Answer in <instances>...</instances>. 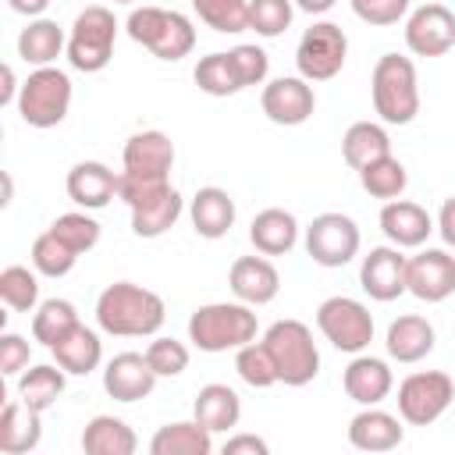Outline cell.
Wrapping results in <instances>:
<instances>
[{
  "label": "cell",
  "instance_id": "obj_23",
  "mask_svg": "<svg viewBox=\"0 0 455 455\" xmlns=\"http://www.w3.org/2000/svg\"><path fill=\"white\" fill-rule=\"evenodd\" d=\"M121 171H132V174H160V178H171V167H174V142L149 128V132H135L128 142H124V153H121Z\"/></svg>",
  "mask_w": 455,
  "mask_h": 455
},
{
  "label": "cell",
  "instance_id": "obj_9",
  "mask_svg": "<svg viewBox=\"0 0 455 455\" xmlns=\"http://www.w3.org/2000/svg\"><path fill=\"white\" fill-rule=\"evenodd\" d=\"M316 327L338 352H348V355L366 352L373 341V313L359 299H348V295L323 299L316 306Z\"/></svg>",
  "mask_w": 455,
  "mask_h": 455
},
{
  "label": "cell",
  "instance_id": "obj_20",
  "mask_svg": "<svg viewBox=\"0 0 455 455\" xmlns=\"http://www.w3.org/2000/svg\"><path fill=\"white\" fill-rule=\"evenodd\" d=\"M402 437H405L402 416H395L380 405H363L348 419V444L359 451H391L402 444Z\"/></svg>",
  "mask_w": 455,
  "mask_h": 455
},
{
  "label": "cell",
  "instance_id": "obj_4",
  "mask_svg": "<svg viewBox=\"0 0 455 455\" xmlns=\"http://www.w3.org/2000/svg\"><path fill=\"white\" fill-rule=\"evenodd\" d=\"M263 345L277 366V384L284 387H306L320 373V348L313 341V331L302 320H277L267 327Z\"/></svg>",
  "mask_w": 455,
  "mask_h": 455
},
{
  "label": "cell",
  "instance_id": "obj_11",
  "mask_svg": "<svg viewBox=\"0 0 455 455\" xmlns=\"http://www.w3.org/2000/svg\"><path fill=\"white\" fill-rule=\"evenodd\" d=\"M359 224L348 217V213H338V210H327V213H316L306 228V252L313 263L320 267H345L355 259L359 252Z\"/></svg>",
  "mask_w": 455,
  "mask_h": 455
},
{
  "label": "cell",
  "instance_id": "obj_52",
  "mask_svg": "<svg viewBox=\"0 0 455 455\" xmlns=\"http://www.w3.org/2000/svg\"><path fill=\"white\" fill-rule=\"evenodd\" d=\"M334 4H338V0H295V7L306 11V14H327Z\"/></svg>",
  "mask_w": 455,
  "mask_h": 455
},
{
  "label": "cell",
  "instance_id": "obj_34",
  "mask_svg": "<svg viewBox=\"0 0 455 455\" xmlns=\"http://www.w3.org/2000/svg\"><path fill=\"white\" fill-rule=\"evenodd\" d=\"M387 153H391V135H387V128L377 124V121H355V124H348L345 135H341V156H345V164H348L352 171H359V167H366L370 160L387 156Z\"/></svg>",
  "mask_w": 455,
  "mask_h": 455
},
{
  "label": "cell",
  "instance_id": "obj_10",
  "mask_svg": "<svg viewBox=\"0 0 455 455\" xmlns=\"http://www.w3.org/2000/svg\"><path fill=\"white\" fill-rule=\"evenodd\" d=\"M348 60V36L334 21H313L299 46H295V68L306 82H331Z\"/></svg>",
  "mask_w": 455,
  "mask_h": 455
},
{
  "label": "cell",
  "instance_id": "obj_45",
  "mask_svg": "<svg viewBox=\"0 0 455 455\" xmlns=\"http://www.w3.org/2000/svg\"><path fill=\"white\" fill-rule=\"evenodd\" d=\"M228 53H231V60H235V71H238V78H242V89L267 82L270 57H267L263 46H256V43H238V46H231Z\"/></svg>",
  "mask_w": 455,
  "mask_h": 455
},
{
  "label": "cell",
  "instance_id": "obj_36",
  "mask_svg": "<svg viewBox=\"0 0 455 455\" xmlns=\"http://www.w3.org/2000/svg\"><path fill=\"white\" fill-rule=\"evenodd\" d=\"M82 320H78V309L68 302V299H43L32 313V338L46 348H53L68 331H75Z\"/></svg>",
  "mask_w": 455,
  "mask_h": 455
},
{
  "label": "cell",
  "instance_id": "obj_15",
  "mask_svg": "<svg viewBox=\"0 0 455 455\" xmlns=\"http://www.w3.org/2000/svg\"><path fill=\"white\" fill-rule=\"evenodd\" d=\"M405 267H409V256H402L398 245H377L359 263V284L373 302H395L398 295L409 291Z\"/></svg>",
  "mask_w": 455,
  "mask_h": 455
},
{
  "label": "cell",
  "instance_id": "obj_47",
  "mask_svg": "<svg viewBox=\"0 0 455 455\" xmlns=\"http://www.w3.org/2000/svg\"><path fill=\"white\" fill-rule=\"evenodd\" d=\"M28 355H32V348L21 334H14V331L0 334V373L4 377H18L28 366Z\"/></svg>",
  "mask_w": 455,
  "mask_h": 455
},
{
  "label": "cell",
  "instance_id": "obj_50",
  "mask_svg": "<svg viewBox=\"0 0 455 455\" xmlns=\"http://www.w3.org/2000/svg\"><path fill=\"white\" fill-rule=\"evenodd\" d=\"M0 78H4V85H0V103H4V107L18 103L21 85H18V78H14V68H11V64H4V68H0Z\"/></svg>",
  "mask_w": 455,
  "mask_h": 455
},
{
  "label": "cell",
  "instance_id": "obj_7",
  "mask_svg": "<svg viewBox=\"0 0 455 455\" xmlns=\"http://www.w3.org/2000/svg\"><path fill=\"white\" fill-rule=\"evenodd\" d=\"M114 43H117V18L110 7L92 4L85 11H78V18L71 21L68 32V64L75 71L96 75L110 64L114 57Z\"/></svg>",
  "mask_w": 455,
  "mask_h": 455
},
{
  "label": "cell",
  "instance_id": "obj_26",
  "mask_svg": "<svg viewBox=\"0 0 455 455\" xmlns=\"http://www.w3.org/2000/svg\"><path fill=\"white\" fill-rule=\"evenodd\" d=\"M50 352H53V363H57L68 377H85V373H92V370L103 363V341H100V334H96L92 327H85V323H78L75 331H68Z\"/></svg>",
  "mask_w": 455,
  "mask_h": 455
},
{
  "label": "cell",
  "instance_id": "obj_24",
  "mask_svg": "<svg viewBox=\"0 0 455 455\" xmlns=\"http://www.w3.org/2000/svg\"><path fill=\"white\" fill-rule=\"evenodd\" d=\"M188 217L199 238H224L235 224V199L217 185H203L188 203Z\"/></svg>",
  "mask_w": 455,
  "mask_h": 455
},
{
  "label": "cell",
  "instance_id": "obj_1",
  "mask_svg": "<svg viewBox=\"0 0 455 455\" xmlns=\"http://www.w3.org/2000/svg\"><path fill=\"white\" fill-rule=\"evenodd\" d=\"M167 320V306L156 291L114 281L96 299V327L114 338H153Z\"/></svg>",
  "mask_w": 455,
  "mask_h": 455
},
{
  "label": "cell",
  "instance_id": "obj_28",
  "mask_svg": "<svg viewBox=\"0 0 455 455\" xmlns=\"http://www.w3.org/2000/svg\"><path fill=\"white\" fill-rule=\"evenodd\" d=\"M181 210H185L181 192L174 185H167L164 192H156V196L142 199L139 206H132V231L139 238H160L164 231H171L178 224Z\"/></svg>",
  "mask_w": 455,
  "mask_h": 455
},
{
  "label": "cell",
  "instance_id": "obj_14",
  "mask_svg": "<svg viewBox=\"0 0 455 455\" xmlns=\"http://www.w3.org/2000/svg\"><path fill=\"white\" fill-rule=\"evenodd\" d=\"M405 46L416 57H444L455 46V14L444 4H423L405 18Z\"/></svg>",
  "mask_w": 455,
  "mask_h": 455
},
{
  "label": "cell",
  "instance_id": "obj_17",
  "mask_svg": "<svg viewBox=\"0 0 455 455\" xmlns=\"http://www.w3.org/2000/svg\"><path fill=\"white\" fill-rule=\"evenodd\" d=\"M228 284H231V295L245 306H267L277 299L281 291V274L277 267L259 252V256H238L228 270Z\"/></svg>",
  "mask_w": 455,
  "mask_h": 455
},
{
  "label": "cell",
  "instance_id": "obj_51",
  "mask_svg": "<svg viewBox=\"0 0 455 455\" xmlns=\"http://www.w3.org/2000/svg\"><path fill=\"white\" fill-rule=\"evenodd\" d=\"M7 7L14 14H25V18H43V11L50 7V0H7Z\"/></svg>",
  "mask_w": 455,
  "mask_h": 455
},
{
  "label": "cell",
  "instance_id": "obj_54",
  "mask_svg": "<svg viewBox=\"0 0 455 455\" xmlns=\"http://www.w3.org/2000/svg\"><path fill=\"white\" fill-rule=\"evenodd\" d=\"M114 4H135V0H114Z\"/></svg>",
  "mask_w": 455,
  "mask_h": 455
},
{
  "label": "cell",
  "instance_id": "obj_12",
  "mask_svg": "<svg viewBox=\"0 0 455 455\" xmlns=\"http://www.w3.org/2000/svg\"><path fill=\"white\" fill-rule=\"evenodd\" d=\"M259 107L263 114L274 121V124H284V128H295V124H306L316 110V92L313 85L302 78V75H281L274 82L263 85L259 92Z\"/></svg>",
  "mask_w": 455,
  "mask_h": 455
},
{
  "label": "cell",
  "instance_id": "obj_6",
  "mask_svg": "<svg viewBox=\"0 0 455 455\" xmlns=\"http://www.w3.org/2000/svg\"><path fill=\"white\" fill-rule=\"evenodd\" d=\"M18 117L28 128H57L71 110V78L68 71L46 64L32 68L18 92Z\"/></svg>",
  "mask_w": 455,
  "mask_h": 455
},
{
  "label": "cell",
  "instance_id": "obj_48",
  "mask_svg": "<svg viewBox=\"0 0 455 455\" xmlns=\"http://www.w3.org/2000/svg\"><path fill=\"white\" fill-rule=\"evenodd\" d=\"M267 451H270V444L256 434H231L224 441V455H267Z\"/></svg>",
  "mask_w": 455,
  "mask_h": 455
},
{
  "label": "cell",
  "instance_id": "obj_32",
  "mask_svg": "<svg viewBox=\"0 0 455 455\" xmlns=\"http://www.w3.org/2000/svg\"><path fill=\"white\" fill-rule=\"evenodd\" d=\"M64 380L68 373L57 366V363H36V366H25L18 373V398L36 409V412H46L57 405V398L64 395Z\"/></svg>",
  "mask_w": 455,
  "mask_h": 455
},
{
  "label": "cell",
  "instance_id": "obj_39",
  "mask_svg": "<svg viewBox=\"0 0 455 455\" xmlns=\"http://www.w3.org/2000/svg\"><path fill=\"white\" fill-rule=\"evenodd\" d=\"M28 259H32V267H36V274H43V277H64V274H71L75 270V263H78V252L68 245V242H60L50 228L32 242V252H28Z\"/></svg>",
  "mask_w": 455,
  "mask_h": 455
},
{
  "label": "cell",
  "instance_id": "obj_31",
  "mask_svg": "<svg viewBox=\"0 0 455 455\" xmlns=\"http://www.w3.org/2000/svg\"><path fill=\"white\" fill-rule=\"evenodd\" d=\"M192 416H196L206 430H213V434L231 430V427H238V419H242V398H238L235 387H228V384H206V387H199V395H196V402H192Z\"/></svg>",
  "mask_w": 455,
  "mask_h": 455
},
{
  "label": "cell",
  "instance_id": "obj_41",
  "mask_svg": "<svg viewBox=\"0 0 455 455\" xmlns=\"http://www.w3.org/2000/svg\"><path fill=\"white\" fill-rule=\"evenodd\" d=\"M235 370H238V377L249 384V387H274L277 384V366H274V359H270V352H267V345L263 341H249V345H242V348H235Z\"/></svg>",
  "mask_w": 455,
  "mask_h": 455
},
{
  "label": "cell",
  "instance_id": "obj_21",
  "mask_svg": "<svg viewBox=\"0 0 455 455\" xmlns=\"http://www.w3.org/2000/svg\"><path fill=\"white\" fill-rule=\"evenodd\" d=\"M117 178L121 174H114L107 164L82 160V164H75L68 171L64 188H68V196H71L75 206H82V210H103L117 196Z\"/></svg>",
  "mask_w": 455,
  "mask_h": 455
},
{
  "label": "cell",
  "instance_id": "obj_27",
  "mask_svg": "<svg viewBox=\"0 0 455 455\" xmlns=\"http://www.w3.org/2000/svg\"><path fill=\"white\" fill-rule=\"evenodd\" d=\"M60 53H68L64 28L53 18H28V25L18 32V57L32 68H46Z\"/></svg>",
  "mask_w": 455,
  "mask_h": 455
},
{
  "label": "cell",
  "instance_id": "obj_37",
  "mask_svg": "<svg viewBox=\"0 0 455 455\" xmlns=\"http://www.w3.org/2000/svg\"><path fill=\"white\" fill-rule=\"evenodd\" d=\"M192 78H196V85L206 96H235V92H242V78L235 71L231 53H206V57H199Z\"/></svg>",
  "mask_w": 455,
  "mask_h": 455
},
{
  "label": "cell",
  "instance_id": "obj_40",
  "mask_svg": "<svg viewBox=\"0 0 455 455\" xmlns=\"http://www.w3.org/2000/svg\"><path fill=\"white\" fill-rule=\"evenodd\" d=\"M203 25L224 36H238L249 28V0H192Z\"/></svg>",
  "mask_w": 455,
  "mask_h": 455
},
{
  "label": "cell",
  "instance_id": "obj_43",
  "mask_svg": "<svg viewBox=\"0 0 455 455\" xmlns=\"http://www.w3.org/2000/svg\"><path fill=\"white\" fill-rule=\"evenodd\" d=\"M295 18V0H249V28L263 39L281 36Z\"/></svg>",
  "mask_w": 455,
  "mask_h": 455
},
{
  "label": "cell",
  "instance_id": "obj_53",
  "mask_svg": "<svg viewBox=\"0 0 455 455\" xmlns=\"http://www.w3.org/2000/svg\"><path fill=\"white\" fill-rule=\"evenodd\" d=\"M11 192H14V185H11V174H4V206L11 203Z\"/></svg>",
  "mask_w": 455,
  "mask_h": 455
},
{
  "label": "cell",
  "instance_id": "obj_22",
  "mask_svg": "<svg viewBox=\"0 0 455 455\" xmlns=\"http://www.w3.org/2000/svg\"><path fill=\"white\" fill-rule=\"evenodd\" d=\"M434 341H437L434 323H430L427 316H419V313H405V316L391 320V327H387V334H384L387 355H391L395 363H405V366L427 359V355L434 352Z\"/></svg>",
  "mask_w": 455,
  "mask_h": 455
},
{
  "label": "cell",
  "instance_id": "obj_46",
  "mask_svg": "<svg viewBox=\"0 0 455 455\" xmlns=\"http://www.w3.org/2000/svg\"><path fill=\"white\" fill-rule=\"evenodd\" d=\"M352 14L366 25H398L405 14H409V0H348Z\"/></svg>",
  "mask_w": 455,
  "mask_h": 455
},
{
  "label": "cell",
  "instance_id": "obj_44",
  "mask_svg": "<svg viewBox=\"0 0 455 455\" xmlns=\"http://www.w3.org/2000/svg\"><path fill=\"white\" fill-rule=\"evenodd\" d=\"M146 359H149L156 377H178V373L188 370V345L178 341V338L153 334V341L146 345Z\"/></svg>",
  "mask_w": 455,
  "mask_h": 455
},
{
  "label": "cell",
  "instance_id": "obj_16",
  "mask_svg": "<svg viewBox=\"0 0 455 455\" xmlns=\"http://www.w3.org/2000/svg\"><path fill=\"white\" fill-rule=\"evenodd\" d=\"M156 373L146 359V352H117L107 366H103V391L114 402H142L153 395L156 387Z\"/></svg>",
  "mask_w": 455,
  "mask_h": 455
},
{
  "label": "cell",
  "instance_id": "obj_19",
  "mask_svg": "<svg viewBox=\"0 0 455 455\" xmlns=\"http://www.w3.org/2000/svg\"><path fill=\"white\" fill-rule=\"evenodd\" d=\"M341 387L345 395L355 402V405H380L391 387H395V373L387 366V359H377V355H352V363L345 366L341 373Z\"/></svg>",
  "mask_w": 455,
  "mask_h": 455
},
{
  "label": "cell",
  "instance_id": "obj_13",
  "mask_svg": "<svg viewBox=\"0 0 455 455\" xmlns=\"http://www.w3.org/2000/svg\"><path fill=\"white\" fill-rule=\"evenodd\" d=\"M405 288L419 302H444L455 295V256L448 249H423L409 256L405 267Z\"/></svg>",
  "mask_w": 455,
  "mask_h": 455
},
{
  "label": "cell",
  "instance_id": "obj_5",
  "mask_svg": "<svg viewBox=\"0 0 455 455\" xmlns=\"http://www.w3.org/2000/svg\"><path fill=\"white\" fill-rule=\"evenodd\" d=\"M124 28H128L132 43L146 46L160 60H181L196 46V25L181 11H164V7H153V4L132 7Z\"/></svg>",
  "mask_w": 455,
  "mask_h": 455
},
{
  "label": "cell",
  "instance_id": "obj_30",
  "mask_svg": "<svg viewBox=\"0 0 455 455\" xmlns=\"http://www.w3.org/2000/svg\"><path fill=\"white\" fill-rule=\"evenodd\" d=\"M210 451H213V430H206L196 416L160 427L149 441V455H210Z\"/></svg>",
  "mask_w": 455,
  "mask_h": 455
},
{
  "label": "cell",
  "instance_id": "obj_25",
  "mask_svg": "<svg viewBox=\"0 0 455 455\" xmlns=\"http://www.w3.org/2000/svg\"><path fill=\"white\" fill-rule=\"evenodd\" d=\"M249 242H252L256 252H263V256H284V252H291L295 242H299V220H295L288 210H281V206H267V210H259V213L252 217V224H249Z\"/></svg>",
  "mask_w": 455,
  "mask_h": 455
},
{
  "label": "cell",
  "instance_id": "obj_42",
  "mask_svg": "<svg viewBox=\"0 0 455 455\" xmlns=\"http://www.w3.org/2000/svg\"><path fill=\"white\" fill-rule=\"evenodd\" d=\"M50 231H53L60 242H68L78 256H82V252H89V249H96V242H100V220H96V217H89L85 210L60 213V217L50 224Z\"/></svg>",
  "mask_w": 455,
  "mask_h": 455
},
{
  "label": "cell",
  "instance_id": "obj_29",
  "mask_svg": "<svg viewBox=\"0 0 455 455\" xmlns=\"http://www.w3.org/2000/svg\"><path fill=\"white\" fill-rule=\"evenodd\" d=\"M39 416L36 409H28L21 398H11L0 412V451L4 455H25L39 444L43 437V427H39Z\"/></svg>",
  "mask_w": 455,
  "mask_h": 455
},
{
  "label": "cell",
  "instance_id": "obj_8",
  "mask_svg": "<svg viewBox=\"0 0 455 455\" xmlns=\"http://www.w3.org/2000/svg\"><path fill=\"white\" fill-rule=\"evenodd\" d=\"M398 416L402 423L409 427H430L437 423L451 402H455V384L444 370H419V373H409L402 384H398Z\"/></svg>",
  "mask_w": 455,
  "mask_h": 455
},
{
  "label": "cell",
  "instance_id": "obj_38",
  "mask_svg": "<svg viewBox=\"0 0 455 455\" xmlns=\"http://www.w3.org/2000/svg\"><path fill=\"white\" fill-rule=\"evenodd\" d=\"M0 299L14 313H36V306H39V277H36V270H28L21 263L4 267L0 270Z\"/></svg>",
  "mask_w": 455,
  "mask_h": 455
},
{
  "label": "cell",
  "instance_id": "obj_35",
  "mask_svg": "<svg viewBox=\"0 0 455 455\" xmlns=\"http://www.w3.org/2000/svg\"><path fill=\"white\" fill-rule=\"evenodd\" d=\"M359 185H363L366 196L387 203V199H398L405 192L409 174H405V164L395 153H387V156H377L366 167H359Z\"/></svg>",
  "mask_w": 455,
  "mask_h": 455
},
{
  "label": "cell",
  "instance_id": "obj_49",
  "mask_svg": "<svg viewBox=\"0 0 455 455\" xmlns=\"http://www.w3.org/2000/svg\"><path fill=\"white\" fill-rule=\"evenodd\" d=\"M437 231H441L444 245L455 249V196L444 199V206H441V213H437Z\"/></svg>",
  "mask_w": 455,
  "mask_h": 455
},
{
  "label": "cell",
  "instance_id": "obj_2",
  "mask_svg": "<svg viewBox=\"0 0 455 455\" xmlns=\"http://www.w3.org/2000/svg\"><path fill=\"white\" fill-rule=\"evenodd\" d=\"M256 313L245 302H206L188 316V341L199 352H228L256 341Z\"/></svg>",
  "mask_w": 455,
  "mask_h": 455
},
{
  "label": "cell",
  "instance_id": "obj_18",
  "mask_svg": "<svg viewBox=\"0 0 455 455\" xmlns=\"http://www.w3.org/2000/svg\"><path fill=\"white\" fill-rule=\"evenodd\" d=\"M434 228H437L434 217L419 203H412V199H402L398 196V199H387L384 210H380V231L398 249H419V245H427V238L434 235Z\"/></svg>",
  "mask_w": 455,
  "mask_h": 455
},
{
  "label": "cell",
  "instance_id": "obj_33",
  "mask_svg": "<svg viewBox=\"0 0 455 455\" xmlns=\"http://www.w3.org/2000/svg\"><path fill=\"white\" fill-rule=\"evenodd\" d=\"M139 448L135 430L117 416H92L82 430L85 455H132Z\"/></svg>",
  "mask_w": 455,
  "mask_h": 455
},
{
  "label": "cell",
  "instance_id": "obj_3",
  "mask_svg": "<svg viewBox=\"0 0 455 455\" xmlns=\"http://www.w3.org/2000/svg\"><path fill=\"white\" fill-rule=\"evenodd\" d=\"M370 96H373V110L384 124H409L419 114L416 64L398 53L377 57L373 75H370Z\"/></svg>",
  "mask_w": 455,
  "mask_h": 455
}]
</instances>
